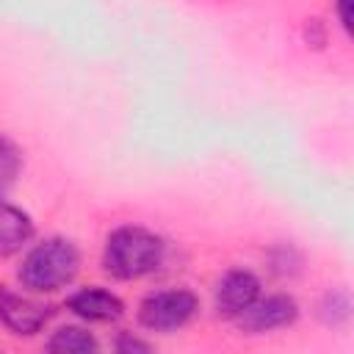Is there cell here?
Here are the masks:
<instances>
[{
    "instance_id": "obj_1",
    "label": "cell",
    "mask_w": 354,
    "mask_h": 354,
    "mask_svg": "<svg viewBox=\"0 0 354 354\" xmlns=\"http://www.w3.org/2000/svg\"><path fill=\"white\" fill-rule=\"evenodd\" d=\"M163 260V241L144 227H119L105 246V268L119 279H138Z\"/></svg>"
},
{
    "instance_id": "obj_2",
    "label": "cell",
    "mask_w": 354,
    "mask_h": 354,
    "mask_svg": "<svg viewBox=\"0 0 354 354\" xmlns=\"http://www.w3.org/2000/svg\"><path fill=\"white\" fill-rule=\"evenodd\" d=\"M77 266H80L77 249L69 241L50 238L25 257L19 268V279L30 290H58L61 285L72 282Z\"/></svg>"
},
{
    "instance_id": "obj_3",
    "label": "cell",
    "mask_w": 354,
    "mask_h": 354,
    "mask_svg": "<svg viewBox=\"0 0 354 354\" xmlns=\"http://www.w3.org/2000/svg\"><path fill=\"white\" fill-rule=\"evenodd\" d=\"M196 313V296L191 290H158L141 301L138 318L147 329L169 332L188 324Z\"/></svg>"
},
{
    "instance_id": "obj_4",
    "label": "cell",
    "mask_w": 354,
    "mask_h": 354,
    "mask_svg": "<svg viewBox=\"0 0 354 354\" xmlns=\"http://www.w3.org/2000/svg\"><path fill=\"white\" fill-rule=\"evenodd\" d=\"M235 318L246 332H268L277 326H288L296 318V301L290 296H268L260 301L254 299Z\"/></svg>"
},
{
    "instance_id": "obj_5",
    "label": "cell",
    "mask_w": 354,
    "mask_h": 354,
    "mask_svg": "<svg viewBox=\"0 0 354 354\" xmlns=\"http://www.w3.org/2000/svg\"><path fill=\"white\" fill-rule=\"evenodd\" d=\"M0 318L17 335H33L50 318V307L39 304V301H30L19 293H11L8 288H0Z\"/></svg>"
},
{
    "instance_id": "obj_6",
    "label": "cell",
    "mask_w": 354,
    "mask_h": 354,
    "mask_svg": "<svg viewBox=\"0 0 354 354\" xmlns=\"http://www.w3.org/2000/svg\"><path fill=\"white\" fill-rule=\"evenodd\" d=\"M257 296H260V282H257L254 274H249V271H230V274L218 282L216 301H218V310H221L224 315H238V313L246 310Z\"/></svg>"
},
{
    "instance_id": "obj_7",
    "label": "cell",
    "mask_w": 354,
    "mask_h": 354,
    "mask_svg": "<svg viewBox=\"0 0 354 354\" xmlns=\"http://www.w3.org/2000/svg\"><path fill=\"white\" fill-rule=\"evenodd\" d=\"M69 310L86 321H116L122 315V301L102 290V288H86V290H77L69 296Z\"/></svg>"
},
{
    "instance_id": "obj_8",
    "label": "cell",
    "mask_w": 354,
    "mask_h": 354,
    "mask_svg": "<svg viewBox=\"0 0 354 354\" xmlns=\"http://www.w3.org/2000/svg\"><path fill=\"white\" fill-rule=\"evenodd\" d=\"M30 235H33L30 218L14 205H0V254L8 257L19 252L30 241Z\"/></svg>"
},
{
    "instance_id": "obj_9",
    "label": "cell",
    "mask_w": 354,
    "mask_h": 354,
    "mask_svg": "<svg viewBox=\"0 0 354 354\" xmlns=\"http://www.w3.org/2000/svg\"><path fill=\"white\" fill-rule=\"evenodd\" d=\"M47 348L50 351H77V354H83V351H97V340L88 332L77 329V326H66V329H58L50 337Z\"/></svg>"
},
{
    "instance_id": "obj_10",
    "label": "cell",
    "mask_w": 354,
    "mask_h": 354,
    "mask_svg": "<svg viewBox=\"0 0 354 354\" xmlns=\"http://www.w3.org/2000/svg\"><path fill=\"white\" fill-rule=\"evenodd\" d=\"M19 163H22L19 160V149L8 138L0 136V194H6L14 185V180L19 174Z\"/></svg>"
},
{
    "instance_id": "obj_11",
    "label": "cell",
    "mask_w": 354,
    "mask_h": 354,
    "mask_svg": "<svg viewBox=\"0 0 354 354\" xmlns=\"http://www.w3.org/2000/svg\"><path fill=\"white\" fill-rule=\"evenodd\" d=\"M119 348H122V351H149L147 343H138V340H130V337H124V340L119 343Z\"/></svg>"
},
{
    "instance_id": "obj_12",
    "label": "cell",
    "mask_w": 354,
    "mask_h": 354,
    "mask_svg": "<svg viewBox=\"0 0 354 354\" xmlns=\"http://www.w3.org/2000/svg\"><path fill=\"white\" fill-rule=\"evenodd\" d=\"M348 3H351V0H337V6H340V19H343V28H346V30L351 28V11H348Z\"/></svg>"
}]
</instances>
